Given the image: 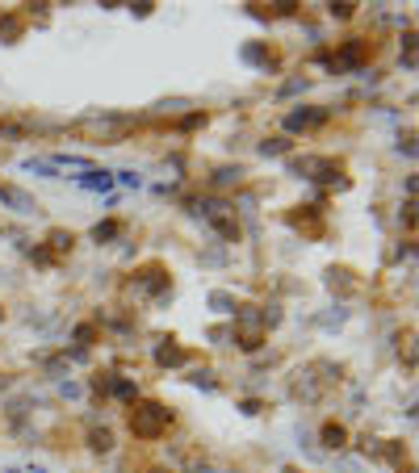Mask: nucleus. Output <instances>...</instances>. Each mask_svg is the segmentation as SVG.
<instances>
[{"mask_svg": "<svg viewBox=\"0 0 419 473\" xmlns=\"http://www.w3.org/2000/svg\"><path fill=\"white\" fill-rule=\"evenodd\" d=\"M339 373H344V369H339L335 360H311V365L294 377V398H298V402H306V406L323 402L327 390L339 381Z\"/></svg>", "mask_w": 419, "mask_h": 473, "instance_id": "nucleus-1", "label": "nucleus"}, {"mask_svg": "<svg viewBox=\"0 0 419 473\" xmlns=\"http://www.w3.org/2000/svg\"><path fill=\"white\" fill-rule=\"evenodd\" d=\"M168 423H172V410H168L164 402H156V398L135 402L130 415H126V427H130L135 440H160L168 431Z\"/></svg>", "mask_w": 419, "mask_h": 473, "instance_id": "nucleus-2", "label": "nucleus"}, {"mask_svg": "<svg viewBox=\"0 0 419 473\" xmlns=\"http://www.w3.org/2000/svg\"><path fill=\"white\" fill-rule=\"evenodd\" d=\"M130 126H135L130 118H84L68 134L72 139H84V143H122L130 134Z\"/></svg>", "mask_w": 419, "mask_h": 473, "instance_id": "nucleus-3", "label": "nucleus"}, {"mask_svg": "<svg viewBox=\"0 0 419 473\" xmlns=\"http://www.w3.org/2000/svg\"><path fill=\"white\" fill-rule=\"evenodd\" d=\"M268 339V327H264V310L260 306H235V343L244 352H260Z\"/></svg>", "mask_w": 419, "mask_h": 473, "instance_id": "nucleus-4", "label": "nucleus"}, {"mask_svg": "<svg viewBox=\"0 0 419 473\" xmlns=\"http://www.w3.org/2000/svg\"><path fill=\"white\" fill-rule=\"evenodd\" d=\"M289 168L315 184H348L344 180V159L335 156H302V159H289Z\"/></svg>", "mask_w": 419, "mask_h": 473, "instance_id": "nucleus-5", "label": "nucleus"}, {"mask_svg": "<svg viewBox=\"0 0 419 473\" xmlns=\"http://www.w3.org/2000/svg\"><path fill=\"white\" fill-rule=\"evenodd\" d=\"M135 289L139 294H151L156 302L172 294V272H168L164 260H147V264H139L135 268Z\"/></svg>", "mask_w": 419, "mask_h": 473, "instance_id": "nucleus-6", "label": "nucleus"}, {"mask_svg": "<svg viewBox=\"0 0 419 473\" xmlns=\"http://www.w3.org/2000/svg\"><path fill=\"white\" fill-rule=\"evenodd\" d=\"M285 222L294 227V231H302L306 239H323V210L319 206H294L289 214H285Z\"/></svg>", "mask_w": 419, "mask_h": 473, "instance_id": "nucleus-7", "label": "nucleus"}, {"mask_svg": "<svg viewBox=\"0 0 419 473\" xmlns=\"http://www.w3.org/2000/svg\"><path fill=\"white\" fill-rule=\"evenodd\" d=\"M373 42L369 38H348V42H339L335 46V68H365L369 59H373Z\"/></svg>", "mask_w": 419, "mask_h": 473, "instance_id": "nucleus-8", "label": "nucleus"}, {"mask_svg": "<svg viewBox=\"0 0 419 473\" xmlns=\"http://www.w3.org/2000/svg\"><path fill=\"white\" fill-rule=\"evenodd\" d=\"M327 289H332L335 298H356V294L365 289V281H361V272H356V268H348V264H332V268H327Z\"/></svg>", "mask_w": 419, "mask_h": 473, "instance_id": "nucleus-9", "label": "nucleus"}, {"mask_svg": "<svg viewBox=\"0 0 419 473\" xmlns=\"http://www.w3.org/2000/svg\"><path fill=\"white\" fill-rule=\"evenodd\" d=\"M327 122V109H319V105H298V109H289L285 113V130H319Z\"/></svg>", "mask_w": 419, "mask_h": 473, "instance_id": "nucleus-10", "label": "nucleus"}, {"mask_svg": "<svg viewBox=\"0 0 419 473\" xmlns=\"http://www.w3.org/2000/svg\"><path fill=\"white\" fill-rule=\"evenodd\" d=\"M206 218H210V227L227 239V243H239V222H235L231 206H223V201H218V206H210V210H206Z\"/></svg>", "mask_w": 419, "mask_h": 473, "instance_id": "nucleus-11", "label": "nucleus"}, {"mask_svg": "<svg viewBox=\"0 0 419 473\" xmlns=\"http://www.w3.org/2000/svg\"><path fill=\"white\" fill-rule=\"evenodd\" d=\"M0 201L8 206V210H17V214H38L42 206L25 193V189H17V184H0Z\"/></svg>", "mask_w": 419, "mask_h": 473, "instance_id": "nucleus-12", "label": "nucleus"}, {"mask_svg": "<svg viewBox=\"0 0 419 473\" xmlns=\"http://www.w3.org/2000/svg\"><path fill=\"white\" fill-rule=\"evenodd\" d=\"M156 360H160L164 369H176V365H185V360H193V352H189V348H180L176 339H164V343L156 348Z\"/></svg>", "mask_w": 419, "mask_h": 473, "instance_id": "nucleus-13", "label": "nucleus"}, {"mask_svg": "<svg viewBox=\"0 0 419 473\" xmlns=\"http://www.w3.org/2000/svg\"><path fill=\"white\" fill-rule=\"evenodd\" d=\"M25 34V17L21 13H0V42H17Z\"/></svg>", "mask_w": 419, "mask_h": 473, "instance_id": "nucleus-14", "label": "nucleus"}, {"mask_svg": "<svg viewBox=\"0 0 419 473\" xmlns=\"http://www.w3.org/2000/svg\"><path fill=\"white\" fill-rule=\"evenodd\" d=\"M72 247H76V235H72V231H59V227H55V231L46 235V251H51L55 260H59V256H72Z\"/></svg>", "mask_w": 419, "mask_h": 473, "instance_id": "nucleus-15", "label": "nucleus"}, {"mask_svg": "<svg viewBox=\"0 0 419 473\" xmlns=\"http://www.w3.org/2000/svg\"><path fill=\"white\" fill-rule=\"evenodd\" d=\"M344 444H348V427H344V423H323V448H332V453H339V448H344Z\"/></svg>", "mask_w": 419, "mask_h": 473, "instance_id": "nucleus-16", "label": "nucleus"}, {"mask_svg": "<svg viewBox=\"0 0 419 473\" xmlns=\"http://www.w3.org/2000/svg\"><path fill=\"white\" fill-rule=\"evenodd\" d=\"M399 356H407V369H415V327L399 331Z\"/></svg>", "mask_w": 419, "mask_h": 473, "instance_id": "nucleus-17", "label": "nucleus"}, {"mask_svg": "<svg viewBox=\"0 0 419 473\" xmlns=\"http://www.w3.org/2000/svg\"><path fill=\"white\" fill-rule=\"evenodd\" d=\"M88 448H92V453H109V448H113V431H109V427H92V431H88Z\"/></svg>", "mask_w": 419, "mask_h": 473, "instance_id": "nucleus-18", "label": "nucleus"}, {"mask_svg": "<svg viewBox=\"0 0 419 473\" xmlns=\"http://www.w3.org/2000/svg\"><path fill=\"white\" fill-rule=\"evenodd\" d=\"M122 235V222H118V218H109V222H96V227H92V239H96V243H109V239H118Z\"/></svg>", "mask_w": 419, "mask_h": 473, "instance_id": "nucleus-19", "label": "nucleus"}, {"mask_svg": "<svg viewBox=\"0 0 419 473\" xmlns=\"http://www.w3.org/2000/svg\"><path fill=\"white\" fill-rule=\"evenodd\" d=\"M80 184H84V189H109L113 180H109V172H96V168H88V172L80 176Z\"/></svg>", "mask_w": 419, "mask_h": 473, "instance_id": "nucleus-20", "label": "nucleus"}, {"mask_svg": "<svg viewBox=\"0 0 419 473\" xmlns=\"http://www.w3.org/2000/svg\"><path fill=\"white\" fill-rule=\"evenodd\" d=\"M244 59L260 63V68H273V63H277V55H273V51H260V46H248V51H244Z\"/></svg>", "mask_w": 419, "mask_h": 473, "instance_id": "nucleus-21", "label": "nucleus"}, {"mask_svg": "<svg viewBox=\"0 0 419 473\" xmlns=\"http://www.w3.org/2000/svg\"><path fill=\"white\" fill-rule=\"evenodd\" d=\"M289 151V139H264L260 143V156H285Z\"/></svg>", "mask_w": 419, "mask_h": 473, "instance_id": "nucleus-22", "label": "nucleus"}, {"mask_svg": "<svg viewBox=\"0 0 419 473\" xmlns=\"http://www.w3.org/2000/svg\"><path fill=\"white\" fill-rule=\"evenodd\" d=\"M210 306H214V310L235 315V298H231V294H223V289H214V294H210Z\"/></svg>", "mask_w": 419, "mask_h": 473, "instance_id": "nucleus-23", "label": "nucleus"}, {"mask_svg": "<svg viewBox=\"0 0 419 473\" xmlns=\"http://www.w3.org/2000/svg\"><path fill=\"white\" fill-rule=\"evenodd\" d=\"M96 335H101V331H96V322H80V327H76V343H80V348L96 343Z\"/></svg>", "mask_w": 419, "mask_h": 473, "instance_id": "nucleus-24", "label": "nucleus"}, {"mask_svg": "<svg viewBox=\"0 0 419 473\" xmlns=\"http://www.w3.org/2000/svg\"><path fill=\"white\" fill-rule=\"evenodd\" d=\"M30 130V122H21V118H4L0 122V134H25Z\"/></svg>", "mask_w": 419, "mask_h": 473, "instance_id": "nucleus-25", "label": "nucleus"}, {"mask_svg": "<svg viewBox=\"0 0 419 473\" xmlns=\"http://www.w3.org/2000/svg\"><path fill=\"white\" fill-rule=\"evenodd\" d=\"M356 8H361V4H352V0H335V4H332V17H339V21H348V17H352Z\"/></svg>", "mask_w": 419, "mask_h": 473, "instance_id": "nucleus-26", "label": "nucleus"}, {"mask_svg": "<svg viewBox=\"0 0 419 473\" xmlns=\"http://www.w3.org/2000/svg\"><path fill=\"white\" fill-rule=\"evenodd\" d=\"M239 176H244L239 168H218V172H214V184H231V180L239 184Z\"/></svg>", "mask_w": 419, "mask_h": 473, "instance_id": "nucleus-27", "label": "nucleus"}, {"mask_svg": "<svg viewBox=\"0 0 419 473\" xmlns=\"http://www.w3.org/2000/svg\"><path fill=\"white\" fill-rule=\"evenodd\" d=\"M109 386H113V373H96V377H92V390H96V394H105Z\"/></svg>", "mask_w": 419, "mask_h": 473, "instance_id": "nucleus-28", "label": "nucleus"}, {"mask_svg": "<svg viewBox=\"0 0 419 473\" xmlns=\"http://www.w3.org/2000/svg\"><path fill=\"white\" fill-rule=\"evenodd\" d=\"M109 390H113V394H122V398H130V394H135V386H130L126 377H113V386H109Z\"/></svg>", "mask_w": 419, "mask_h": 473, "instance_id": "nucleus-29", "label": "nucleus"}, {"mask_svg": "<svg viewBox=\"0 0 419 473\" xmlns=\"http://www.w3.org/2000/svg\"><path fill=\"white\" fill-rule=\"evenodd\" d=\"M151 8H156L151 0H143V4H130V13H135V17H151Z\"/></svg>", "mask_w": 419, "mask_h": 473, "instance_id": "nucleus-30", "label": "nucleus"}, {"mask_svg": "<svg viewBox=\"0 0 419 473\" xmlns=\"http://www.w3.org/2000/svg\"><path fill=\"white\" fill-rule=\"evenodd\" d=\"M34 260H38V264H55V256H51L46 247H34Z\"/></svg>", "mask_w": 419, "mask_h": 473, "instance_id": "nucleus-31", "label": "nucleus"}, {"mask_svg": "<svg viewBox=\"0 0 419 473\" xmlns=\"http://www.w3.org/2000/svg\"><path fill=\"white\" fill-rule=\"evenodd\" d=\"M0 390H8V377H4V373H0Z\"/></svg>", "mask_w": 419, "mask_h": 473, "instance_id": "nucleus-32", "label": "nucleus"}, {"mask_svg": "<svg viewBox=\"0 0 419 473\" xmlns=\"http://www.w3.org/2000/svg\"><path fill=\"white\" fill-rule=\"evenodd\" d=\"M147 473H172V469H147Z\"/></svg>", "mask_w": 419, "mask_h": 473, "instance_id": "nucleus-33", "label": "nucleus"}, {"mask_svg": "<svg viewBox=\"0 0 419 473\" xmlns=\"http://www.w3.org/2000/svg\"><path fill=\"white\" fill-rule=\"evenodd\" d=\"M0 318H4V306H0Z\"/></svg>", "mask_w": 419, "mask_h": 473, "instance_id": "nucleus-34", "label": "nucleus"}]
</instances>
